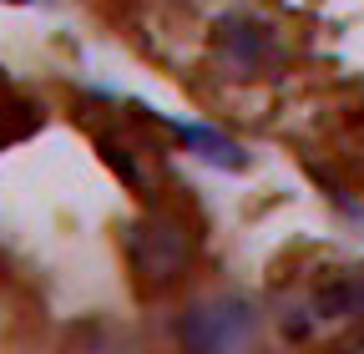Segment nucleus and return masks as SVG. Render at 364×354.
<instances>
[{"instance_id": "6", "label": "nucleus", "mask_w": 364, "mask_h": 354, "mask_svg": "<svg viewBox=\"0 0 364 354\" xmlns=\"http://www.w3.org/2000/svg\"><path fill=\"white\" fill-rule=\"evenodd\" d=\"M6 6H36V0H6Z\"/></svg>"}, {"instance_id": "2", "label": "nucleus", "mask_w": 364, "mask_h": 354, "mask_svg": "<svg viewBox=\"0 0 364 354\" xmlns=\"http://www.w3.org/2000/svg\"><path fill=\"white\" fill-rule=\"evenodd\" d=\"M193 258V233L177 218H152L136 228V279H147L152 289L172 284Z\"/></svg>"}, {"instance_id": "4", "label": "nucleus", "mask_w": 364, "mask_h": 354, "mask_svg": "<svg viewBox=\"0 0 364 354\" xmlns=\"http://www.w3.org/2000/svg\"><path fill=\"white\" fill-rule=\"evenodd\" d=\"M177 137L188 142L203 162H213V167H228V172H243V167H248V152H243L233 137H223V132L203 127V122H177Z\"/></svg>"}, {"instance_id": "1", "label": "nucleus", "mask_w": 364, "mask_h": 354, "mask_svg": "<svg viewBox=\"0 0 364 354\" xmlns=\"http://www.w3.org/2000/svg\"><path fill=\"white\" fill-rule=\"evenodd\" d=\"M263 314H258V304L243 299V294H213V299H198L188 314H182L177 334L188 349L198 354H233L243 344H253Z\"/></svg>"}, {"instance_id": "3", "label": "nucleus", "mask_w": 364, "mask_h": 354, "mask_svg": "<svg viewBox=\"0 0 364 354\" xmlns=\"http://www.w3.org/2000/svg\"><path fill=\"white\" fill-rule=\"evenodd\" d=\"M213 46H218V56H223L228 66L258 71L263 56H268V46H273V26L258 21V16H248V11H228V16H218V26H213Z\"/></svg>"}, {"instance_id": "5", "label": "nucleus", "mask_w": 364, "mask_h": 354, "mask_svg": "<svg viewBox=\"0 0 364 354\" xmlns=\"http://www.w3.org/2000/svg\"><path fill=\"white\" fill-rule=\"evenodd\" d=\"M354 309H359V284L354 279H329L324 294H318V314H324V319H344V314H354Z\"/></svg>"}]
</instances>
